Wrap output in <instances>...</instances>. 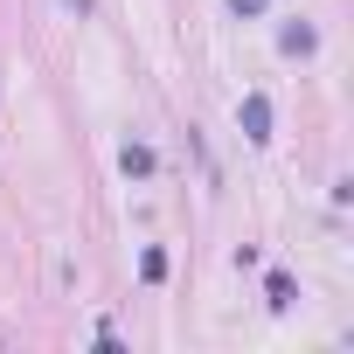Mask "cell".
Returning a JSON list of instances; mask_svg holds the SVG:
<instances>
[{"instance_id": "obj_2", "label": "cell", "mask_w": 354, "mask_h": 354, "mask_svg": "<svg viewBox=\"0 0 354 354\" xmlns=\"http://www.w3.org/2000/svg\"><path fill=\"white\" fill-rule=\"evenodd\" d=\"M230 8H236V15H257V8H264V0H230Z\"/></svg>"}, {"instance_id": "obj_1", "label": "cell", "mask_w": 354, "mask_h": 354, "mask_svg": "<svg viewBox=\"0 0 354 354\" xmlns=\"http://www.w3.org/2000/svg\"><path fill=\"white\" fill-rule=\"evenodd\" d=\"M243 125H250V139H271V132H264V125H271V104L250 97V104H243Z\"/></svg>"}]
</instances>
